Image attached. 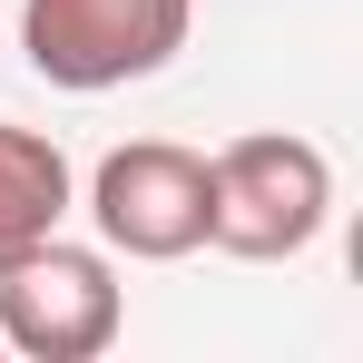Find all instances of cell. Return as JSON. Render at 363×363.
<instances>
[{
  "label": "cell",
  "instance_id": "obj_5",
  "mask_svg": "<svg viewBox=\"0 0 363 363\" xmlns=\"http://www.w3.org/2000/svg\"><path fill=\"white\" fill-rule=\"evenodd\" d=\"M60 216H69V157L40 128H0V265L60 236Z\"/></svg>",
  "mask_w": 363,
  "mask_h": 363
},
{
  "label": "cell",
  "instance_id": "obj_4",
  "mask_svg": "<svg viewBox=\"0 0 363 363\" xmlns=\"http://www.w3.org/2000/svg\"><path fill=\"white\" fill-rule=\"evenodd\" d=\"M89 216H99V236L118 255L177 265V255L206 245V157L177 147V138H128L89 177Z\"/></svg>",
  "mask_w": 363,
  "mask_h": 363
},
{
  "label": "cell",
  "instance_id": "obj_1",
  "mask_svg": "<svg viewBox=\"0 0 363 363\" xmlns=\"http://www.w3.org/2000/svg\"><path fill=\"white\" fill-rule=\"evenodd\" d=\"M334 216V167L314 138H285V128H255L236 147L206 157V245H226L245 265H275V255H304Z\"/></svg>",
  "mask_w": 363,
  "mask_h": 363
},
{
  "label": "cell",
  "instance_id": "obj_3",
  "mask_svg": "<svg viewBox=\"0 0 363 363\" xmlns=\"http://www.w3.org/2000/svg\"><path fill=\"white\" fill-rule=\"evenodd\" d=\"M0 344L30 363H89L118 344V275L89 245L40 236L30 255L0 265Z\"/></svg>",
  "mask_w": 363,
  "mask_h": 363
},
{
  "label": "cell",
  "instance_id": "obj_2",
  "mask_svg": "<svg viewBox=\"0 0 363 363\" xmlns=\"http://www.w3.org/2000/svg\"><path fill=\"white\" fill-rule=\"evenodd\" d=\"M196 0H30L20 50L50 89H128L186 50Z\"/></svg>",
  "mask_w": 363,
  "mask_h": 363
}]
</instances>
